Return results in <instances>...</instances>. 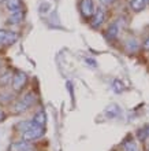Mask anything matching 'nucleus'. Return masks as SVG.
<instances>
[{"instance_id":"nucleus-1","label":"nucleus","mask_w":149,"mask_h":151,"mask_svg":"<svg viewBox=\"0 0 149 151\" xmlns=\"http://www.w3.org/2000/svg\"><path fill=\"white\" fill-rule=\"evenodd\" d=\"M36 100H37V96H36L34 92H28L26 95H24L19 100H16L15 103H14L12 111L15 113V114H21V113L26 111V110H29L36 103Z\"/></svg>"},{"instance_id":"nucleus-11","label":"nucleus","mask_w":149,"mask_h":151,"mask_svg":"<svg viewBox=\"0 0 149 151\" xmlns=\"http://www.w3.org/2000/svg\"><path fill=\"white\" fill-rule=\"evenodd\" d=\"M22 21H24V11L14 12V14H11V15L8 17L7 24L8 25H19Z\"/></svg>"},{"instance_id":"nucleus-15","label":"nucleus","mask_w":149,"mask_h":151,"mask_svg":"<svg viewBox=\"0 0 149 151\" xmlns=\"http://www.w3.org/2000/svg\"><path fill=\"white\" fill-rule=\"evenodd\" d=\"M11 80H12L11 72H6V73H3V74H0V87L3 88V87H6L7 84H11Z\"/></svg>"},{"instance_id":"nucleus-3","label":"nucleus","mask_w":149,"mask_h":151,"mask_svg":"<svg viewBox=\"0 0 149 151\" xmlns=\"http://www.w3.org/2000/svg\"><path fill=\"white\" fill-rule=\"evenodd\" d=\"M26 83H28V76L25 74L24 72H16L15 74H14V77H12V80H11L12 91H15V92L22 91L24 87L26 85Z\"/></svg>"},{"instance_id":"nucleus-6","label":"nucleus","mask_w":149,"mask_h":151,"mask_svg":"<svg viewBox=\"0 0 149 151\" xmlns=\"http://www.w3.org/2000/svg\"><path fill=\"white\" fill-rule=\"evenodd\" d=\"M79 8H81V12L85 18H92V15L94 14V4L93 0H81L79 1Z\"/></svg>"},{"instance_id":"nucleus-19","label":"nucleus","mask_w":149,"mask_h":151,"mask_svg":"<svg viewBox=\"0 0 149 151\" xmlns=\"http://www.w3.org/2000/svg\"><path fill=\"white\" fill-rule=\"evenodd\" d=\"M85 62H86L88 65L90 63V66H93V68H96V65H97V62H96L94 59H92V58H86V59H85Z\"/></svg>"},{"instance_id":"nucleus-8","label":"nucleus","mask_w":149,"mask_h":151,"mask_svg":"<svg viewBox=\"0 0 149 151\" xmlns=\"http://www.w3.org/2000/svg\"><path fill=\"white\" fill-rule=\"evenodd\" d=\"M8 151H30V144L26 140H19V142H14L10 144Z\"/></svg>"},{"instance_id":"nucleus-22","label":"nucleus","mask_w":149,"mask_h":151,"mask_svg":"<svg viewBox=\"0 0 149 151\" xmlns=\"http://www.w3.org/2000/svg\"><path fill=\"white\" fill-rule=\"evenodd\" d=\"M4 118H6V114L3 110H0V121H4Z\"/></svg>"},{"instance_id":"nucleus-12","label":"nucleus","mask_w":149,"mask_h":151,"mask_svg":"<svg viewBox=\"0 0 149 151\" xmlns=\"http://www.w3.org/2000/svg\"><path fill=\"white\" fill-rule=\"evenodd\" d=\"M118 33H119V25H118V22L111 24L110 26H108V29H107V37H108V39H111V40L116 39Z\"/></svg>"},{"instance_id":"nucleus-20","label":"nucleus","mask_w":149,"mask_h":151,"mask_svg":"<svg viewBox=\"0 0 149 151\" xmlns=\"http://www.w3.org/2000/svg\"><path fill=\"white\" fill-rule=\"evenodd\" d=\"M144 50H149V37L144 41Z\"/></svg>"},{"instance_id":"nucleus-16","label":"nucleus","mask_w":149,"mask_h":151,"mask_svg":"<svg viewBox=\"0 0 149 151\" xmlns=\"http://www.w3.org/2000/svg\"><path fill=\"white\" fill-rule=\"evenodd\" d=\"M126 48H127V51L129 52H135L138 50V43L137 40H129L127 43H126Z\"/></svg>"},{"instance_id":"nucleus-9","label":"nucleus","mask_w":149,"mask_h":151,"mask_svg":"<svg viewBox=\"0 0 149 151\" xmlns=\"http://www.w3.org/2000/svg\"><path fill=\"white\" fill-rule=\"evenodd\" d=\"M122 148H123V151H138L137 143H135L134 139L130 137V136H127V137L122 142Z\"/></svg>"},{"instance_id":"nucleus-4","label":"nucleus","mask_w":149,"mask_h":151,"mask_svg":"<svg viewBox=\"0 0 149 151\" xmlns=\"http://www.w3.org/2000/svg\"><path fill=\"white\" fill-rule=\"evenodd\" d=\"M18 37L19 36L16 32L0 29V45H12L14 43H16Z\"/></svg>"},{"instance_id":"nucleus-13","label":"nucleus","mask_w":149,"mask_h":151,"mask_svg":"<svg viewBox=\"0 0 149 151\" xmlns=\"http://www.w3.org/2000/svg\"><path fill=\"white\" fill-rule=\"evenodd\" d=\"M31 119H33L37 125L44 127V125H45V122H47V114H45V111H44V110H40V111L36 113L34 117H33Z\"/></svg>"},{"instance_id":"nucleus-2","label":"nucleus","mask_w":149,"mask_h":151,"mask_svg":"<svg viewBox=\"0 0 149 151\" xmlns=\"http://www.w3.org/2000/svg\"><path fill=\"white\" fill-rule=\"evenodd\" d=\"M44 133H45V128L41 127V125H37V124H33L28 131H25L22 133V137L26 142H33V140H37L40 137H43Z\"/></svg>"},{"instance_id":"nucleus-7","label":"nucleus","mask_w":149,"mask_h":151,"mask_svg":"<svg viewBox=\"0 0 149 151\" xmlns=\"http://www.w3.org/2000/svg\"><path fill=\"white\" fill-rule=\"evenodd\" d=\"M6 7L11 14L24 11V1L22 0H6Z\"/></svg>"},{"instance_id":"nucleus-10","label":"nucleus","mask_w":149,"mask_h":151,"mask_svg":"<svg viewBox=\"0 0 149 151\" xmlns=\"http://www.w3.org/2000/svg\"><path fill=\"white\" fill-rule=\"evenodd\" d=\"M146 7V0H130V8L134 12H141Z\"/></svg>"},{"instance_id":"nucleus-24","label":"nucleus","mask_w":149,"mask_h":151,"mask_svg":"<svg viewBox=\"0 0 149 151\" xmlns=\"http://www.w3.org/2000/svg\"><path fill=\"white\" fill-rule=\"evenodd\" d=\"M146 3H149V0H146Z\"/></svg>"},{"instance_id":"nucleus-23","label":"nucleus","mask_w":149,"mask_h":151,"mask_svg":"<svg viewBox=\"0 0 149 151\" xmlns=\"http://www.w3.org/2000/svg\"><path fill=\"white\" fill-rule=\"evenodd\" d=\"M0 1H6V0H0Z\"/></svg>"},{"instance_id":"nucleus-17","label":"nucleus","mask_w":149,"mask_h":151,"mask_svg":"<svg viewBox=\"0 0 149 151\" xmlns=\"http://www.w3.org/2000/svg\"><path fill=\"white\" fill-rule=\"evenodd\" d=\"M119 114V109L116 104H112L111 107H108V110H107V115L108 117H111V118H114V117H116V115Z\"/></svg>"},{"instance_id":"nucleus-21","label":"nucleus","mask_w":149,"mask_h":151,"mask_svg":"<svg viewBox=\"0 0 149 151\" xmlns=\"http://www.w3.org/2000/svg\"><path fill=\"white\" fill-rule=\"evenodd\" d=\"M100 1H101L103 4H106V6H107V4H111V3H114L115 0H100Z\"/></svg>"},{"instance_id":"nucleus-18","label":"nucleus","mask_w":149,"mask_h":151,"mask_svg":"<svg viewBox=\"0 0 149 151\" xmlns=\"http://www.w3.org/2000/svg\"><path fill=\"white\" fill-rule=\"evenodd\" d=\"M114 91L118 92V93L123 91V83L120 80H114Z\"/></svg>"},{"instance_id":"nucleus-5","label":"nucleus","mask_w":149,"mask_h":151,"mask_svg":"<svg viewBox=\"0 0 149 151\" xmlns=\"http://www.w3.org/2000/svg\"><path fill=\"white\" fill-rule=\"evenodd\" d=\"M104 21H106V11H104L103 8L94 10V14L92 15V21H90L92 28H94V29L100 28V26L104 24Z\"/></svg>"},{"instance_id":"nucleus-14","label":"nucleus","mask_w":149,"mask_h":151,"mask_svg":"<svg viewBox=\"0 0 149 151\" xmlns=\"http://www.w3.org/2000/svg\"><path fill=\"white\" fill-rule=\"evenodd\" d=\"M137 136L138 139L141 140V142H144V140H146L149 137V124L148 125H144L142 128H140L137 131Z\"/></svg>"}]
</instances>
